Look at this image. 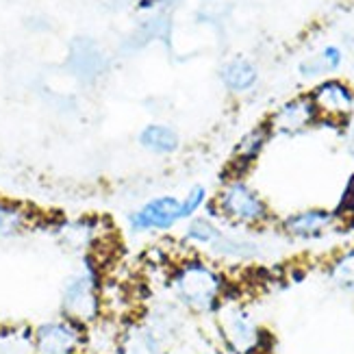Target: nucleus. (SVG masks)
<instances>
[{"label": "nucleus", "mask_w": 354, "mask_h": 354, "mask_svg": "<svg viewBox=\"0 0 354 354\" xmlns=\"http://www.w3.org/2000/svg\"><path fill=\"white\" fill-rule=\"evenodd\" d=\"M81 354H85V352H81Z\"/></svg>", "instance_id": "obj_25"}, {"label": "nucleus", "mask_w": 354, "mask_h": 354, "mask_svg": "<svg viewBox=\"0 0 354 354\" xmlns=\"http://www.w3.org/2000/svg\"><path fill=\"white\" fill-rule=\"evenodd\" d=\"M270 137H272V131L268 124H261L241 137L239 144L235 146V155H233V165H235L233 176H241V172L248 170V167L261 157V152H263V148L268 146Z\"/></svg>", "instance_id": "obj_16"}, {"label": "nucleus", "mask_w": 354, "mask_h": 354, "mask_svg": "<svg viewBox=\"0 0 354 354\" xmlns=\"http://www.w3.org/2000/svg\"><path fill=\"white\" fill-rule=\"evenodd\" d=\"M319 57H322V61L326 64L328 72L339 70L342 64H344V53H342L339 46H326V48L319 53Z\"/></svg>", "instance_id": "obj_23"}, {"label": "nucleus", "mask_w": 354, "mask_h": 354, "mask_svg": "<svg viewBox=\"0 0 354 354\" xmlns=\"http://www.w3.org/2000/svg\"><path fill=\"white\" fill-rule=\"evenodd\" d=\"M205 215L213 222H226L239 228L266 226L272 220V211L266 198L243 176L226 178L215 198L207 203Z\"/></svg>", "instance_id": "obj_3"}, {"label": "nucleus", "mask_w": 354, "mask_h": 354, "mask_svg": "<svg viewBox=\"0 0 354 354\" xmlns=\"http://www.w3.org/2000/svg\"><path fill=\"white\" fill-rule=\"evenodd\" d=\"M122 333V319L102 315L94 324L85 326V354H115Z\"/></svg>", "instance_id": "obj_13"}, {"label": "nucleus", "mask_w": 354, "mask_h": 354, "mask_svg": "<svg viewBox=\"0 0 354 354\" xmlns=\"http://www.w3.org/2000/svg\"><path fill=\"white\" fill-rule=\"evenodd\" d=\"M85 350V326L57 315L30 328V354H81Z\"/></svg>", "instance_id": "obj_5"}, {"label": "nucleus", "mask_w": 354, "mask_h": 354, "mask_svg": "<svg viewBox=\"0 0 354 354\" xmlns=\"http://www.w3.org/2000/svg\"><path fill=\"white\" fill-rule=\"evenodd\" d=\"M59 315L83 326L94 324L104 315V272L98 254L89 252L79 257V266L61 285Z\"/></svg>", "instance_id": "obj_2"}, {"label": "nucleus", "mask_w": 354, "mask_h": 354, "mask_svg": "<svg viewBox=\"0 0 354 354\" xmlns=\"http://www.w3.org/2000/svg\"><path fill=\"white\" fill-rule=\"evenodd\" d=\"M137 142H140L144 150L152 152V155L163 157V155H174L180 148V135L170 124L150 122V124H146L140 131V135H137Z\"/></svg>", "instance_id": "obj_15"}, {"label": "nucleus", "mask_w": 354, "mask_h": 354, "mask_svg": "<svg viewBox=\"0 0 354 354\" xmlns=\"http://www.w3.org/2000/svg\"><path fill=\"white\" fill-rule=\"evenodd\" d=\"M335 213L339 215L342 222H350L354 226V176L350 178L348 187L344 192V198H342V205H339V209H337Z\"/></svg>", "instance_id": "obj_21"}, {"label": "nucleus", "mask_w": 354, "mask_h": 354, "mask_svg": "<svg viewBox=\"0 0 354 354\" xmlns=\"http://www.w3.org/2000/svg\"><path fill=\"white\" fill-rule=\"evenodd\" d=\"M339 224L342 220L335 211L311 207V209L289 213L287 218L281 220V230L289 239L311 243V241L326 239Z\"/></svg>", "instance_id": "obj_8"}, {"label": "nucleus", "mask_w": 354, "mask_h": 354, "mask_svg": "<svg viewBox=\"0 0 354 354\" xmlns=\"http://www.w3.org/2000/svg\"><path fill=\"white\" fill-rule=\"evenodd\" d=\"M39 215L15 200L0 196V241H15L39 226Z\"/></svg>", "instance_id": "obj_12"}, {"label": "nucleus", "mask_w": 354, "mask_h": 354, "mask_svg": "<svg viewBox=\"0 0 354 354\" xmlns=\"http://www.w3.org/2000/svg\"><path fill=\"white\" fill-rule=\"evenodd\" d=\"M180 222V198L172 194H161L146 200L127 218V226L133 235H163L174 230Z\"/></svg>", "instance_id": "obj_7"}, {"label": "nucleus", "mask_w": 354, "mask_h": 354, "mask_svg": "<svg viewBox=\"0 0 354 354\" xmlns=\"http://www.w3.org/2000/svg\"><path fill=\"white\" fill-rule=\"evenodd\" d=\"M298 72L304 76V79H315V76H324L328 72L326 64L322 61V57H313V59H304L298 66Z\"/></svg>", "instance_id": "obj_22"}, {"label": "nucleus", "mask_w": 354, "mask_h": 354, "mask_svg": "<svg viewBox=\"0 0 354 354\" xmlns=\"http://www.w3.org/2000/svg\"><path fill=\"white\" fill-rule=\"evenodd\" d=\"M220 81L224 83L228 91H233V94H245V91H250L257 85L259 70L250 59L235 57L222 66Z\"/></svg>", "instance_id": "obj_17"}, {"label": "nucleus", "mask_w": 354, "mask_h": 354, "mask_svg": "<svg viewBox=\"0 0 354 354\" xmlns=\"http://www.w3.org/2000/svg\"><path fill=\"white\" fill-rule=\"evenodd\" d=\"M348 150L354 157V120H350V124H348Z\"/></svg>", "instance_id": "obj_24"}, {"label": "nucleus", "mask_w": 354, "mask_h": 354, "mask_svg": "<svg viewBox=\"0 0 354 354\" xmlns=\"http://www.w3.org/2000/svg\"><path fill=\"white\" fill-rule=\"evenodd\" d=\"M209 203V189L205 185H194V187L180 198V215H183V222H187L196 215H200L205 211Z\"/></svg>", "instance_id": "obj_20"}, {"label": "nucleus", "mask_w": 354, "mask_h": 354, "mask_svg": "<svg viewBox=\"0 0 354 354\" xmlns=\"http://www.w3.org/2000/svg\"><path fill=\"white\" fill-rule=\"evenodd\" d=\"M209 259L215 261H235V263H243V261H252L261 257V245L250 237H239V235H228L220 233V237L211 243L207 250Z\"/></svg>", "instance_id": "obj_14"}, {"label": "nucleus", "mask_w": 354, "mask_h": 354, "mask_svg": "<svg viewBox=\"0 0 354 354\" xmlns=\"http://www.w3.org/2000/svg\"><path fill=\"white\" fill-rule=\"evenodd\" d=\"M165 287L178 309L194 317H213L230 296L224 270L198 252L185 254L167 268Z\"/></svg>", "instance_id": "obj_1"}, {"label": "nucleus", "mask_w": 354, "mask_h": 354, "mask_svg": "<svg viewBox=\"0 0 354 354\" xmlns=\"http://www.w3.org/2000/svg\"><path fill=\"white\" fill-rule=\"evenodd\" d=\"M213 317L218 339L228 354H259L263 348L266 333L245 304L228 296Z\"/></svg>", "instance_id": "obj_4"}, {"label": "nucleus", "mask_w": 354, "mask_h": 354, "mask_svg": "<svg viewBox=\"0 0 354 354\" xmlns=\"http://www.w3.org/2000/svg\"><path fill=\"white\" fill-rule=\"evenodd\" d=\"M319 120L317 109L311 100V96H296L287 100L279 111H276L266 124L270 127L272 135H298L304 133L306 129H311L315 122Z\"/></svg>", "instance_id": "obj_11"}, {"label": "nucleus", "mask_w": 354, "mask_h": 354, "mask_svg": "<svg viewBox=\"0 0 354 354\" xmlns=\"http://www.w3.org/2000/svg\"><path fill=\"white\" fill-rule=\"evenodd\" d=\"M220 233H222V226L200 213L185 224L180 243L189 250H209L211 243L220 237Z\"/></svg>", "instance_id": "obj_18"}, {"label": "nucleus", "mask_w": 354, "mask_h": 354, "mask_svg": "<svg viewBox=\"0 0 354 354\" xmlns=\"http://www.w3.org/2000/svg\"><path fill=\"white\" fill-rule=\"evenodd\" d=\"M326 279L339 294L354 298V245H348L328 261Z\"/></svg>", "instance_id": "obj_19"}, {"label": "nucleus", "mask_w": 354, "mask_h": 354, "mask_svg": "<svg viewBox=\"0 0 354 354\" xmlns=\"http://www.w3.org/2000/svg\"><path fill=\"white\" fill-rule=\"evenodd\" d=\"M44 226L64 248L76 254H89L100 248V241L104 239V218L96 215H79V218H55V220H41Z\"/></svg>", "instance_id": "obj_6"}, {"label": "nucleus", "mask_w": 354, "mask_h": 354, "mask_svg": "<svg viewBox=\"0 0 354 354\" xmlns=\"http://www.w3.org/2000/svg\"><path fill=\"white\" fill-rule=\"evenodd\" d=\"M311 100L317 109L319 120L344 122L350 120L354 111V91L348 83L339 79H326L311 91Z\"/></svg>", "instance_id": "obj_9"}, {"label": "nucleus", "mask_w": 354, "mask_h": 354, "mask_svg": "<svg viewBox=\"0 0 354 354\" xmlns=\"http://www.w3.org/2000/svg\"><path fill=\"white\" fill-rule=\"evenodd\" d=\"M170 344L144 317L122 319L115 354H170Z\"/></svg>", "instance_id": "obj_10"}]
</instances>
